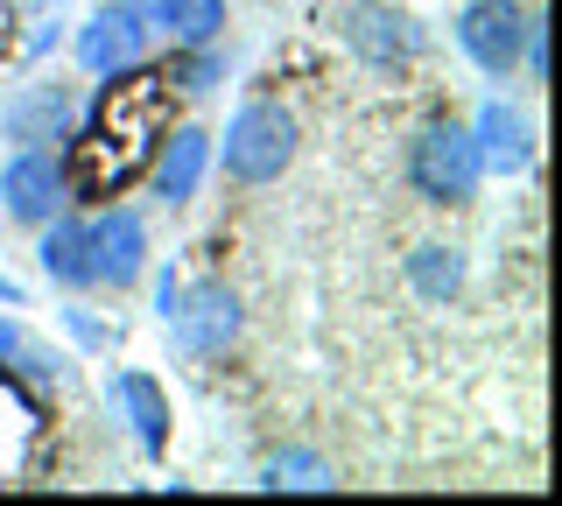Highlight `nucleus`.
<instances>
[{
  "label": "nucleus",
  "mask_w": 562,
  "mask_h": 506,
  "mask_svg": "<svg viewBox=\"0 0 562 506\" xmlns=\"http://www.w3.org/2000/svg\"><path fill=\"white\" fill-rule=\"evenodd\" d=\"M176 127V78L169 64H127V71L99 78L92 106L78 134H64V198L70 204H113L148 177L162 134Z\"/></svg>",
  "instance_id": "nucleus-1"
},
{
  "label": "nucleus",
  "mask_w": 562,
  "mask_h": 506,
  "mask_svg": "<svg viewBox=\"0 0 562 506\" xmlns=\"http://www.w3.org/2000/svg\"><path fill=\"white\" fill-rule=\"evenodd\" d=\"M401 177L422 204H436V212H457V204L479 198L485 183V162H479V142H471L464 120H429V127H415L408 155H401Z\"/></svg>",
  "instance_id": "nucleus-2"
},
{
  "label": "nucleus",
  "mask_w": 562,
  "mask_h": 506,
  "mask_svg": "<svg viewBox=\"0 0 562 506\" xmlns=\"http://www.w3.org/2000/svg\"><path fill=\"white\" fill-rule=\"evenodd\" d=\"M295 148H303V127H295V113L281 106V99H246V106L225 120V177L260 190V183H281L295 169Z\"/></svg>",
  "instance_id": "nucleus-3"
},
{
  "label": "nucleus",
  "mask_w": 562,
  "mask_h": 506,
  "mask_svg": "<svg viewBox=\"0 0 562 506\" xmlns=\"http://www.w3.org/2000/svg\"><path fill=\"white\" fill-rule=\"evenodd\" d=\"M527 29H535V14H527L520 0H464V8H457V49H464L492 85H506L520 71Z\"/></svg>",
  "instance_id": "nucleus-4"
},
{
  "label": "nucleus",
  "mask_w": 562,
  "mask_h": 506,
  "mask_svg": "<svg viewBox=\"0 0 562 506\" xmlns=\"http://www.w3.org/2000/svg\"><path fill=\"white\" fill-rule=\"evenodd\" d=\"M85 268H92V289H134L148 274V225L127 204H99V218L85 225Z\"/></svg>",
  "instance_id": "nucleus-5"
},
{
  "label": "nucleus",
  "mask_w": 562,
  "mask_h": 506,
  "mask_svg": "<svg viewBox=\"0 0 562 506\" xmlns=\"http://www.w3.org/2000/svg\"><path fill=\"white\" fill-rule=\"evenodd\" d=\"M148 36H155L148 0H105V8H92L85 29H78V64L92 78H113V71H127V64L148 57Z\"/></svg>",
  "instance_id": "nucleus-6"
},
{
  "label": "nucleus",
  "mask_w": 562,
  "mask_h": 506,
  "mask_svg": "<svg viewBox=\"0 0 562 506\" xmlns=\"http://www.w3.org/2000/svg\"><path fill=\"white\" fill-rule=\"evenodd\" d=\"M70 113H78L70 85H57V78L14 85V92L0 99V142H14V148H57L64 134H70Z\"/></svg>",
  "instance_id": "nucleus-7"
},
{
  "label": "nucleus",
  "mask_w": 562,
  "mask_h": 506,
  "mask_svg": "<svg viewBox=\"0 0 562 506\" xmlns=\"http://www.w3.org/2000/svg\"><path fill=\"white\" fill-rule=\"evenodd\" d=\"M64 204V155L57 148H14L0 169V212L14 225H43Z\"/></svg>",
  "instance_id": "nucleus-8"
},
{
  "label": "nucleus",
  "mask_w": 562,
  "mask_h": 506,
  "mask_svg": "<svg viewBox=\"0 0 562 506\" xmlns=\"http://www.w3.org/2000/svg\"><path fill=\"white\" fill-rule=\"evenodd\" d=\"M176 345H183L190 359H218L225 345L239 338V295L225 289V282H198V289H183L176 295Z\"/></svg>",
  "instance_id": "nucleus-9"
},
{
  "label": "nucleus",
  "mask_w": 562,
  "mask_h": 506,
  "mask_svg": "<svg viewBox=\"0 0 562 506\" xmlns=\"http://www.w3.org/2000/svg\"><path fill=\"white\" fill-rule=\"evenodd\" d=\"M471 142H479V162L492 177H527V169H535V127H527V113L506 106V99H485L479 106Z\"/></svg>",
  "instance_id": "nucleus-10"
},
{
  "label": "nucleus",
  "mask_w": 562,
  "mask_h": 506,
  "mask_svg": "<svg viewBox=\"0 0 562 506\" xmlns=\"http://www.w3.org/2000/svg\"><path fill=\"white\" fill-rule=\"evenodd\" d=\"M345 43H351V57L373 64V71H401V64L422 49L415 22H408V14H394V8H380V0H359V14L345 22Z\"/></svg>",
  "instance_id": "nucleus-11"
},
{
  "label": "nucleus",
  "mask_w": 562,
  "mask_h": 506,
  "mask_svg": "<svg viewBox=\"0 0 562 506\" xmlns=\"http://www.w3.org/2000/svg\"><path fill=\"white\" fill-rule=\"evenodd\" d=\"M204 169H211V134H204V127H169L162 148H155V162H148L155 198H162L169 212H183V204L198 198Z\"/></svg>",
  "instance_id": "nucleus-12"
},
{
  "label": "nucleus",
  "mask_w": 562,
  "mask_h": 506,
  "mask_svg": "<svg viewBox=\"0 0 562 506\" xmlns=\"http://www.w3.org/2000/svg\"><path fill=\"white\" fill-rule=\"evenodd\" d=\"M113 408H120V423L134 429L140 458H162V450H169V429H176L162 380H155V373H140V366H127V373L113 380Z\"/></svg>",
  "instance_id": "nucleus-13"
},
{
  "label": "nucleus",
  "mask_w": 562,
  "mask_h": 506,
  "mask_svg": "<svg viewBox=\"0 0 562 506\" xmlns=\"http://www.w3.org/2000/svg\"><path fill=\"white\" fill-rule=\"evenodd\" d=\"M155 36H169V49H198L225 36V0H148Z\"/></svg>",
  "instance_id": "nucleus-14"
},
{
  "label": "nucleus",
  "mask_w": 562,
  "mask_h": 506,
  "mask_svg": "<svg viewBox=\"0 0 562 506\" xmlns=\"http://www.w3.org/2000/svg\"><path fill=\"white\" fill-rule=\"evenodd\" d=\"M35 268L49 274L57 289H92V268H85V225L78 218H43L35 225Z\"/></svg>",
  "instance_id": "nucleus-15"
},
{
  "label": "nucleus",
  "mask_w": 562,
  "mask_h": 506,
  "mask_svg": "<svg viewBox=\"0 0 562 506\" xmlns=\"http://www.w3.org/2000/svg\"><path fill=\"white\" fill-rule=\"evenodd\" d=\"M408 289L422 303H457V289H464V247H443V239H422L408 254Z\"/></svg>",
  "instance_id": "nucleus-16"
},
{
  "label": "nucleus",
  "mask_w": 562,
  "mask_h": 506,
  "mask_svg": "<svg viewBox=\"0 0 562 506\" xmlns=\"http://www.w3.org/2000/svg\"><path fill=\"white\" fill-rule=\"evenodd\" d=\"M260 485H268V493H330L338 471L324 458H310V450H281V458L260 464Z\"/></svg>",
  "instance_id": "nucleus-17"
},
{
  "label": "nucleus",
  "mask_w": 562,
  "mask_h": 506,
  "mask_svg": "<svg viewBox=\"0 0 562 506\" xmlns=\"http://www.w3.org/2000/svg\"><path fill=\"white\" fill-rule=\"evenodd\" d=\"M218 71H225V57H218V43H198V49H183V64H176V92H211L218 85Z\"/></svg>",
  "instance_id": "nucleus-18"
},
{
  "label": "nucleus",
  "mask_w": 562,
  "mask_h": 506,
  "mask_svg": "<svg viewBox=\"0 0 562 506\" xmlns=\"http://www.w3.org/2000/svg\"><path fill=\"white\" fill-rule=\"evenodd\" d=\"M0 359H29V373L35 380H49V373H57V366H43V352H35V345L22 338V330H14L8 317H0Z\"/></svg>",
  "instance_id": "nucleus-19"
},
{
  "label": "nucleus",
  "mask_w": 562,
  "mask_h": 506,
  "mask_svg": "<svg viewBox=\"0 0 562 506\" xmlns=\"http://www.w3.org/2000/svg\"><path fill=\"white\" fill-rule=\"evenodd\" d=\"M176 295H183V274H176V268H162V274H155V317H176Z\"/></svg>",
  "instance_id": "nucleus-20"
},
{
  "label": "nucleus",
  "mask_w": 562,
  "mask_h": 506,
  "mask_svg": "<svg viewBox=\"0 0 562 506\" xmlns=\"http://www.w3.org/2000/svg\"><path fill=\"white\" fill-rule=\"evenodd\" d=\"M64 324H70V338H78V345H92V352L105 345V324L92 317V310H64Z\"/></svg>",
  "instance_id": "nucleus-21"
},
{
  "label": "nucleus",
  "mask_w": 562,
  "mask_h": 506,
  "mask_svg": "<svg viewBox=\"0 0 562 506\" xmlns=\"http://www.w3.org/2000/svg\"><path fill=\"white\" fill-rule=\"evenodd\" d=\"M0 303H8V310H22V289H14L8 274H0Z\"/></svg>",
  "instance_id": "nucleus-22"
}]
</instances>
